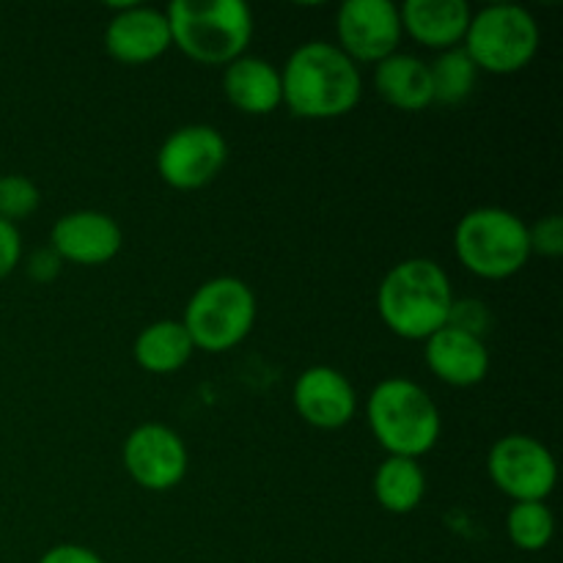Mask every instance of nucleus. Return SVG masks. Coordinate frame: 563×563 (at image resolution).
Masks as SVG:
<instances>
[{"label": "nucleus", "instance_id": "obj_6", "mask_svg": "<svg viewBox=\"0 0 563 563\" xmlns=\"http://www.w3.org/2000/svg\"><path fill=\"white\" fill-rule=\"evenodd\" d=\"M258 302L251 286L234 275H218L198 286L185 306V324L192 346L203 352H229L251 335Z\"/></svg>", "mask_w": 563, "mask_h": 563}, {"label": "nucleus", "instance_id": "obj_5", "mask_svg": "<svg viewBox=\"0 0 563 563\" xmlns=\"http://www.w3.org/2000/svg\"><path fill=\"white\" fill-rule=\"evenodd\" d=\"M454 253L462 267L484 280H506L531 258L528 223L504 207H476L454 229Z\"/></svg>", "mask_w": 563, "mask_h": 563}, {"label": "nucleus", "instance_id": "obj_23", "mask_svg": "<svg viewBox=\"0 0 563 563\" xmlns=\"http://www.w3.org/2000/svg\"><path fill=\"white\" fill-rule=\"evenodd\" d=\"M42 203L36 181L22 174L0 176V220H9L16 225V220L31 218Z\"/></svg>", "mask_w": 563, "mask_h": 563}, {"label": "nucleus", "instance_id": "obj_9", "mask_svg": "<svg viewBox=\"0 0 563 563\" xmlns=\"http://www.w3.org/2000/svg\"><path fill=\"white\" fill-rule=\"evenodd\" d=\"M229 163V141L212 124H185L157 148V174L179 192L212 185Z\"/></svg>", "mask_w": 563, "mask_h": 563}, {"label": "nucleus", "instance_id": "obj_27", "mask_svg": "<svg viewBox=\"0 0 563 563\" xmlns=\"http://www.w3.org/2000/svg\"><path fill=\"white\" fill-rule=\"evenodd\" d=\"M60 267H64V262H60L58 253H55L49 245L42 247V251L31 253V258H27V275H31L36 284H49V280L58 278Z\"/></svg>", "mask_w": 563, "mask_h": 563}, {"label": "nucleus", "instance_id": "obj_28", "mask_svg": "<svg viewBox=\"0 0 563 563\" xmlns=\"http://www.w3.org/2000/svg\"><path fill=\"white\" fill-rule=\"evenodd\" d=\"M38 563H104L102 555L93 553L91 548L82 544H55L38 559Z\"/></svg>", "mask_w": 563, "mask_h": 563}, {"label": "nucleus", "instance_id": "obj_18", "mask_svg": "<svg viewBox=\"0 0 563 563\" xmlns=\"http://www.w3.org/2000/svg\"><path fill=\"white\" fill-rule=\"evenodd\" d=\"M374 88L390 108L405 113H421L434 104L429 64L410 53H394L379 60L374 66Z\"/></svg>", "mask_w": 563, "mask_h": 563}, {"label": "nucleus", "instance_id": "obj_2", "mask_svg": "<svg viewBox=\"0 0 563 563\" xmlns=\"http://www.w3.org/2000/svg\"><path fill=\"white\" fill-rule=\"evenodd\" d=\"M454 286L434 258H405L377 286V313L405 341H427L451 322Z\"/></svg>", "mask_w": 563, "mask_h": 563}, {"label": "nucleus", "instance_id": "obj_14", "mask_svg": "<svg viewBox=\"0 0 563 563\" xmlns=\"http://www.w3.org/2000/svg\"><path fill=\"white\" fill-rule=\"evenodd\" d=\"M291 405L313 429L335 432L357 416V394L350 377L333 366H311L295 379Z\"/></svg>", "mask_w": 563, "mask_h": 563}, {"label": "nucleus", "instance_id": "obj_13", "mask_svg": "<svg viewBox=\"0 0 563 563\" xmlns=\"http://www.w3.org/2000/svg\"><path fill=\"white\" fill-rule=\"evenodd\" d=\"M170 47V27L165 11L154 5H115L104 25V49L124 66H143L163 58Z\"/></svg>", "mask_w": 563, "mask_h": 563}, {"label": "nucleus", "instance_id": "obj_21", "mask_svg": "<svg viewBox=\"0 0 563 563\" xmlns=\"http://www.w3.org/2000/svg\"><path fill=\"white\" fill-rule=\"evenodd\" d=\"M429 75H432L434 104H460L471 97L482 71L465 49L454 47L438 53L434 64H429Z\"/></svg>", "mask_w": 563, "mask_h": 563}, {"label": "nucleus", "instance_id": "obj_15", "mask_svg": "<svg viewBox=\"0 0 563 563\" xmlns=\"http://www.w3.org/2000/svg\"><path fill=\"white\" fill-rule=\"evenodd\" d=\"M423 363L440 383L451 388H473L487 379L493 357L482 335L445 324L432 339L423 341Z\"/></svg>", "mask_w": 563, "mask_h": 563}, {"label": "nucleus", "instance_id": "obj_20", "mask_svg": "<svg viewBox=\"0 0 563 563\" xmlns=\"http://www.w3.org/2000/svg\"><path fill=\"white\" fill-rule=\"evenodd\" d=\"M374 500L388 515H410L427 498V471L418 460L385 456L374 471Z\"/></svg>", "mask_w": 563, "mask_h": 563}, {"label": "nucleus", "instance_id": "obj_22", "mask_svg": "<svg viewBox=\"0 0 563 563\" xmlns=\"http://www.w3.org/2000/svg\"><path fill=\"white\" fill-rule=\"evenodd\" d=\"M506 533L509 542L526 553H539L548 548L555 533V517L548 500H522L511 506L506 515Z\"/></svg>", "mask_w": 563, "mask_h": 563}, {"label": "nucleus", "instance_id": "obj_10", "mask_svg": "<svg viewBox=\"0 0 563 563\" xmlns=\"http://www.w3.org/2000/svg\"><path fill=\"white\" fill-rule=\"evenodd\" d=\"M121 462L132 482L146 493H168L185 482L190 471V451L179 432L157 421L141 423L126 434Z\"/></svg>", "mask_w": 563, "mask_h": 563}, {"label": "nucleus", "instance_id": "obj_11", "mask_svg": "<svg viewBox=\"0 0 563 563\" xmlns=\"http://www.w3.org/2000/svg\"><path fill=\"white\" fill-rule=\"evenodd\" d=\"M335 47L355 64H374L399 53V5L390 0H346L335 14Z\"/></svg>", "mask_w": 563, "mask_h": 563}, {"label": "nucleus", "instance_id": "obj_19", "mask_svg": "<svg viewBox=\"0 0 563 563\" xmlns=\"http://www.w3.org/2000/svg\"><path fill=\"white\" fill-rule=\"evenodd\" d=\"M192 346L181 319H157L135 335L132 357L148 374H176L190 363Z\"/></svg>", "mask_w": 563, "mask_h": 563}, {"label": "nucleus", "instance_id": "obj_3", "mask_svg": "<svg viewBox=\"0 0 563 563\" xmlns=\"http://www.w3.org/2000/svg\"><path fill=\"white\" fill-rule=\"evenodd\" d=\"M165 20L170 47L203 66H229L245 55L256 31L245 0H174Z\"/></svg>", "mask_w": 563, "mask_h": 563}, {"label": "nucleus", "instance_id": "obj_1", "mask_svg": "<svg viewBox=\"0 0 563 563\" xmlns=\"http://www.w3.org/2000/svg\"><path fill=\"white\" fill-rule=\"evenodd\" d=\"M284 104L291 115L330 121L352 113L363 97L361 66L333 42H306L280 66Z\"/></svg>", "mask_w": 563, "mask_h": 563}, {"label": "nucleus", "instance_id": "obj_12", "mask_svg": "<svg viewBox=\"0 0 563 563\" xmlns=\"http://www.w3.org/2000/svg\"><path fill=\"white\" fill-rule=\"evenodd\" d=\"M49 247L60 262L80 267H102L113 262L124 247V231L119 220L99 209H77L64 214L49 229Z\"/></svg>", "mask_w": 563, "mask_h": 563}, {"label": "nucleus", "instance_id": "obj_4", "mask_svg": "<svg viewBox=\"0 0 563 563\" xmlns=\"http://www.w3.org/2000/svg\"><path fill=\"white\" fill-rule=\"evenodd\" d=\"M366 421L385 454L407 460L427 456L443 432V418L429 390L407 377H388L374 385Z\"/></svg>", "mask_w": 563, "mask_h": 563}, {"label": "nucleus", "instance_id": "obj_24", "mask_svg": "<svg viewBox=\"0 0 563 563\" xmlns=\"http://www.w3.org/2000/svg\"><path fill=\"white\" fill-rule=\"evenodd\" d=\"M528 242H531V256L559 258L563 253V218L561 214H544L537 223L528 225Z\"/></svg>", "mask_w": 563, "mask_h": 563}, {"label": "nucleus", "instance_id": "obj_8", "mask_svg": "<svg viewBox=\"0 0 563 563\" xmlns=\"http://www.w3.org/2000/svg\"><path fill=\"white\" fill-rule=\"evenodd\" d=\"M487 473L489 482L515 504L548 500L559 482L553 451L542 440L520 432L506 434L489 449Z\"/></svg>", "mask_w": 563, "mask_h": 563}, {"label": "nucleus", "instance_id": "obj_26", "mask_svg": "<svg viewBox=\"0 0 563 563\" xmlns=\"http://www.w3.org/2000/svg\"><path fill=\"white\" fill-rule=\"evenodd\" d=\"M449 324L467 330V333H473V335H482L484 339V330H487V324H489V313H487V308H484V302H476V300L460 302L456 300Z\"/></svg>", "mask_w": 563, "mask_h": 563}, {"label": "nucleus", "instance_id": "obj_16", "mask_svg": "<svg viewBox=\"0 0 563 563\" xmlns=\"http://www.w3.org/2000/svg\"><path fill=\"white\" fill-rule=\"evenodd\" d=\"M401 31L421 47L445 53L462 47L473 9L465 0H407L399 5Z\"/></svg>", "mask_w": 563, "mask_h": 563}, {"label": "nucleus", "instance_id": "obj_25", "mask_svg": "<svg viewBox=\"0 0 563 563\" xmlns=\"http://www.w3.org/2000/svg\"><path fill=\"white\" fill-rule=\"evenodd\" d=\"M22 262V234L14 223L0 220V280L9 278Z\"/></svg>", "mask_w": 563, "mask_h": 563}, {"label": "nucleus", "instance_id": "obj_17", "mask_svg": "<svg viewBox=\"0 0 563 563\" xmlns=\"http://www.w3.org/2000/svg\"><path fill=\"white\" fill-rule=\"evenodd\" d=\"M223 93L245 115H269L284 104L280 69L258 55H240L223 69Z\"/></svg>", "mask_w": 563, "mask_h": 563}, {"label": "nucleus", "instance_id": "obj_7", "mask_svg": "<svg viewBox=\"0 0 563 563\" xmlns=\"http://www.w3.org/2000/svg\"><path fill=\"white\" fill-rule=\"evenodd\" d=\"M542 27L537 16L517 3H489L473 11L462 49L471 55L478 71L515 75L539 53Z\"/></svg>", "mask_w": 563, "mask_h": 563}]
</instances>
